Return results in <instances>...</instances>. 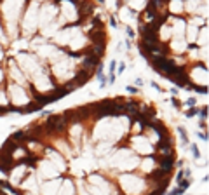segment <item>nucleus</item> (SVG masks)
Here are the masks:
<instances>
[{
	"label": "nucleus",
	"instance_id": "1",
	"mask_svg": "<svg viewBox=\"0 0 209 195\" xmlns=\"http://www.w3.org/2000/svg\"><path fill=\"white\" fill-rule=\"evenodd\" d=\"M125 129L122 127V122L119 117H107L98 122V125L92 131V139L94 141H103L113 145L115 141H120Z\"/></svg>",
	"mask_w": 209,
	"mask_h": 195
},
{
	"label": "nucleus",
	"instance_id": "2",
	"mask_svg": "<svg viewBox=\"0 0 209 195\" xmlns=\"http://www.w3.org/2000/svg\"><path fill=\"white\" fill-rule=\"evenodd\" d=\"M23 4L25 0H4L2 2V14L5 19V25L11 35L17 33V21L23 11Z\"/></svg>",
	"mask_w": 209,
	"mask_h": 195
},
{
	"label": "nucleus",
	"instance_id": "3",
	"mask_svg": "<svg viewBox=\"0 0 209 195\" xmlns=\"http://www.w3.org/2000/svg\"><path fill=\"white\" fill-rule=\"evenodd\" d=\"M77 61H80V58L65 54L61 59H58L56 63H52V73L59 80H68V78H72L75 75V64H77Z\"/></svg>",
	"mask_w": 209,
	"mask_h": 195
},
{
	"label": "nucleus",
	"instance_id": "4",
	"mask_svg": "<svg viewBox=\"0 0 209 195\" xmlns=\"http://www.w3.org/2000/svg\"><path fill=\"white\" fill-rule=\"evenodd\" d=\"M112 166L120 169V171H131L136 166H139V159L133 150L124 148V150L115 151V155L112 157Z\"/></svg>",
	"mask_w": 209,
	"mask_h": 195
},
{
	"label": "nucleus",
	"instance_id": "5",
	"mask_svg": "<svg viewBox=\"0 0 209 195\" xmlns=\"http://www.w3.org/2000/svg\"><path fill=\"white\" fill-rule=\"evenodd\" d=\"M17 63H19L21 70H25L26 75H30L31 78H35V77L40 75L42 72H46L44 68L40 66V63L37 61V58L31 56V54H19V56H17Z\"/></svg>",
	"mask_w": 209,
	"mask_h": 195
},
{
	"label": "nucleus",
	"instance_id": "6",
	"mask_svg": "<svg viewBox=\"0 0 209 195\" xmlns=\"http://www.w3.org/2000/svg\"><path fill=\"white\" fill-rule=\"evenodd\" d=\"M37 26H38V4L31 2L28 11H26V14H25V17H23L21 28H23V31L26 35H31V33H35Z\"/></svg>",
	"mask_w": 209,
	"mask_h": 195
},
{
	"label": "nucleus",
	"instance_id": "7",
	"mask_svg": "<svg viewBox=\"0 0 209 195\" xmlns=\"http://www.w3.org/2000/svg\"><path fill=\"white\" fill-rule=\"evenodd\" d=\"M9 94H11V101L16 105V106H21V108H28L31 105V99L30 96L26 94L25 87H21L17 84H9Z\"/></svg>",
	"mask_w": 209,
	"mask_h": 195
},
{
	"label": "nucleus",
	"instance_id": "8",
	"mask_svg": "<svg viewBox=\"0 0 209 195\" xmlns=\"http://www.w3.org/2000/svg\"><path fill=\"white\" fill-rule=\"evenodd\" d=\"M183 11H186L192 16L207 17V0H186L183 4Z\"/></svg>",
	"mask_w": 209,
	"mask_h": 195
},
{
	"label": "nucleus",
	"instance_id": "9",
	"mask_svg": "<svg viewBox=\"0 0 209 195\" xmlns=\"http://www.w3.org/2000/svg\"><path fill=\"white\" fill-rule=\"evenodd\" d=\"M120 185H122V188L127 192V193H138V192H141L143 188H145V181L143 180H139V178H136V176H131V174H122L120 176Z\"/></svg>",
	"mask_w": 209,
	"mask_h": 195
},
{
	"label": "nucleus",
	"instance_id": "10",
	"mask_svg": "<svg viewBox=\"0 0 209 195\" xmlns=\"http://www.w3.org/2000/svg\"><path fill=\"white\" fill-rule=\"evenodd\" d=\"M35 51H37V54H38L40 58L49 59L51 63H56L58 59H61L63 56H65V52H61V51H59L56 46H52V44H44V46L37 47Z\"/></svg>",
	"mask_w": 209,
	"mask_h": 195
},
{
	"label": "nucleus",
	"instance_id": "11",
	"mask_svg": "<svg viewBox=\"0 0 209 195\" xmlns=\"http://www.w3.org/2000/svg\"><path fill=\"white\" fill-rule=\"evenodd\" d=\"M108 181L101 178L99 174H91L89 176V190L94 193V195H108Z\"/></svg>",
	"mask_w": 209,
	"mask_h": 195
},
{
	"label": "nucleus",
	"instance_id": "12",
	"mask_svg": "<svg viewBox=\"0 0 209 195\" xmlns=\"http://www.w3.org/2000/svg\"><path fill=\"white\" fill-rule=\"evenodd\" d=\"M131 146L136 153H143V155H152L153 153V146L148 141V138H143V136H134L131 139Z\"/></svg>",
	"mask_w": 209,
	"mask_h": 195
},
{
	"label": "nucleus",
	"instance_id": "13",
	"mask_svg": "<svg viewBox=\"0 0 209 195\" xmlns=\"http://www.w3.org/2000/svg\"><path fill=\"white\" fill-rule=\"evenodd\" d=\"M190 80L194 85H199V87H207V68L202 66V64H197L190 70Z\"/></svg>",
	"mask_w": 209,
	"mask_h": 195
},
{
	"label": "nucleus",
	"instance_id": "14",
	"mask_svg": "<svg viewBox=\"0 0 209 195\" xmlns=\"http://www.w3.org/2000/svg\"><path fill=\"white\" fill-rule=\"evenodd\" d=\"M56 12H58V9H56V5L54 4H46L42 9H38V19H40V26L44 28V26H47V25H51V23H54V17H56Z\"/></svg>",
	"mask_w": 209,
	"mask_h": 195
},
{
	"label": "nucleus",
	"instance_id": "15",
	"mask_svg": "<svg viewBox=\"0 0 209 195\" xmlns=\"http://www.w3.org/2000/svg\"><path fill=\"white\" fill-rule=\"evenodd\" d=\"M61 19L66 21H77L78 19V11L77 5L72 0H61Z\"/></svg>",
	"mask_w": 209,
	"mask_h": 195
},
{
	"label": "nucleus",
	"instance_id": "16",
	"mask_svg": "<svg viewBox=\"0 0 209 195\" xmlns=\"http://www.w3.org/2000/svg\"><path fill=\"white\" fill-rule=\"evenodd\" d=\"M68 46H70L73 51H80V49H84V47L87 46V38L84 37V33H82V30H80V28H77V26H75V31H73V35H72L70 42H68Z\"/></svg>",
	"mask_w": 209,
	"mask_h": 195
},
{
	"label": "nucleus",
	"instance_id": "17",
	"mask_svg": "<svg viewBox=\"0 0 209 195\" xmlns=\"http://www.w3.org/2000/svg\"><path fill=\"white\" fill-rule=\"evenodd\" d=\"M9 75H11V78L16 80L17 85H21V87H28L26 77L23 75V72L16 66V61H14V59H9Z\"/></svg>",
	"mask_w": 209,
	"mask_h": 195
},
{
	"label": "nucleus",
	"instance_id": "18",
	"mask_svg": "<svg viewBox=\"0 0 209 195\" xmlns=\"http://www.w3.org/2000/svg\"><path fill=\"white\" fill-rule=\"evenodd\" d=\"M46 153H47V159H49V162L51 164H54L56 166V169L61 172V171H65L66 169V162H65V159H63L56 150H52V148H47L46 150Z\"/></svg>",
	"mask_w": 209,
	"mask_h": 195
},
{
	"label": "nucleus",
	"instance_id": "19",
	"mask_svg": "<svg viewBox=\"0 0 209 195\" xmlns=\"http://www.w3.org/2000/svg\"><path fill=\"white\" fill-rule=\"evenodd\" d=\"M75 31V26H70V28H63L61 31H56L54 35V42H56V46H68V42L72 38Z\"/></svg>",
	"mask_w": 209,
	"mask_h": 195
},
{
	"label": "nucleus",
	"instance_id": "20",
	"mask_svg": "<svg viewBox=\"0 0 209 195\" xmlns=\"http://www.w3.org/2000/svg\"><path fill=\"white\" fill-rule=\"evenodd\" d=\"M38 174L42 178H54L59 174V171L56 169L54 164H51L49 160H42L40 162V167H38Z\"/></svg>",
	"mask_w": 209,
	"mask_h": 195
},
{
	"label": "nucleus",
	"instance_id": "21",
	"mask_svg": "<svg viewBox=\"0 0 209 195\" xmlns=\"http://www.w3.org/2000/svg\"><path fill=\"white\" fill-rule=\"evenodd\" d=\"M26 169H28V166H25V164L14 166L11 169V183L9 185H19L21 180H23V176H25V172H26Z\"/></svg>",
	"mask_w": 209,
	"mask_h": 195
},
{
	"label": "nucleus",
	"instance_id": "22",
	"mask_svg": "<svg viewBox=\"0 0 209 195\" xmlns=\"http://www.w3.org/2000/svg\"><path fill=\"white\" fill-rule=\"evenodd\" d=\"M197 33H199V26L186 23V26H185V42L186 44H194L195 38H197Z\"/></svg>",
	"mask_w": 209,
	"mask_h": 195
},
{
	"label": "nucleus",
	"instance_id": "23",
	"mask_svg": "<svg viewBox=\"0 0 209 195\" xmlns=\"http://www.w3.org/2000/svg\"><path fill=\"white\" fill-rule=\"evenodd\" d=\"M171 49L174 52H178V54L185 52L188 49V44L185 42V37H173V40H171Z\"/></svg>",
	"mask_w": 209,
	"mask_h": 195
},
{
	"label": "nucleus",
	"instance_id": "24",
	"mask_svg": "<svg viewBox=\"0 0 209 195\" xmlns=\"http://www.w3.org/2000/svg\"><path fill=\"white\" fill-rule=\"evenodd\" d=\"M80 138H82V125H80V124H73L70 139H72V145H73L77 150H80Z\"/></svg>",
	"mask_w": 209,
	"mask_h": 195
},
{
	"label": "nucleus",
	"instance_id": "25",
	"mask_svg": "<svg viewBox=\"0 0 209 195\" xmlns=\"http://www.w3.org/2000/svg\"><path fill=\"white\" fill-rule=\"evenodd\" d=\"M23 188H25V190H30L31 193H35V195H37V192H38V180H37V176H35V174H31L28 180H25Z\"/></svg>",
	"mask_w": 209,
	"mask_h": 195
},
{
	"label": "nucleus",
	"instance_id": "26",
	"mask_svg": "<svg viewBox=\"0 0 209 195\" xmlns=\"http://www.w3.org/2000/svg\"><path fill=\"white\" fill-rule=\"evenodd\" d=\"M207 35H209V31H207V25H204L202 30H199L197 38H195V42H197L199 47H207Z\"/></svg>",
	"mask_w": 209,
	"mask_h": 195
},
{
	"label": "nucleus",
	"instance_id": "27",
	"mask_svg": "<svg viewBox=\"0 0 209 195\" xmlns=\"http://www.w3.org/2000/svg\"><path fill=\"white\" fill-rule=\"evenodd\" d=\"M58 188H59V180L49 181V183H46L44 186H42V193H44V195H54Z\"/></svg>",
	"mask_w": 209,
	"mask_h": 195
},
{
	"label": "nucleus",
	"instance_id": "28",
	"mask_svg": "<svg viewBox=\"0 0 209 195\" xmlns=\"http://www.w3.org/2000/svg\"><path fill=\"white\" fill-rule=\"evenodd\" d=\"M169 12L171 14H181L183 12V0H169Z\"/></svg>",
	"mask_w": 209,
	"mask_h": 195
},
{
	"label": "nucleus",
	"instance_id": "29",
	"mask_svg": "<svg viewBox=\"0 0 209 195\" xmlns=\"http://www.w3.org/2000/svg\"><path fill=\"white\" fill-rule=\"evenodd\" d=\"M134 12H133V9H129V7H122L120 9V19L122 21H127V23H131V21H134Z\"/></svg>",
	"mask_w": 209,
	"mask_h": 195
},
{
	"label": "nucleus",
	"instance_id": "30",
	"mask_svg": "<svg viewBox=\"0 0 209 195\" xmlns=\"http://www.w3.org/2000/svg\"><path fill=\"white\" fill-rule=\"evenodd\" d=\"M110 150H112V145H110V143H103V141H101V143L98 145V148H96V155H98V157L108 155Z\"/></svg>",
	"mask_w": 209,
	"mask_h": 195
},
{
	"label": "nucleus",
	"instance_id": "31",
	"mask_svg": "<svg viewBox=\"0 0 209 195\" xmlns=\"http://www.w3.org/2000/svg\"><path fill=\"white\" fill-rule=\"evenodd\" d=\"M141 169H143L145 172H153V171H155V159H153V157H148L146 160H143Z\"/></svg>",
	"mask_w": 209,
	"mask_h": 195
},
{
	"label": "nucleus",
	"instance_id": "32",
	"mask_svg": "<svg viewBox=\"0 0 209 195\" xmlns=\"http://www.w3.org/2000/svg\"><path fill=\"white\" fill-rule=\"evenodd\" d=\"M56 146L59 148V151H65L66 157H72V148L66 141H61V139H56Z\"/></svg>",
	"mask_w": 209,
	"mask_h": 195
},
{
	"label": "nucleus",
	"instance_id": "33",
	"mask_svg": "<svg viewBox=\"0 0 209 195\" xmlns=\"http://www.w3.org/2000/svg\"><path fill=\"white\" fill-rule=\"evenodd\" d=\"M59 195H73V185L72 181H65L59 190Z\"/></svg>",
	"mask_w": 209,
	"mask_h": 195
},
{
	"label": "nucleus",
	"instance_id": "34",
	"mask_svg": "<svg viewBox=\"0 0 209 195\" xmlns=\"http://www.w3.org/2000/svg\"><path fill=\"white\" fill-rule=\"evenodd\" d=\"M159 37H160V40H167V38L171 37V26L162 25V28L159 30Z\"/></svg>",
	"mask_w": 209,
	"mask_h": 195
},
{
	"label": "nucleus",
	"instance_id": "35",
	"mask_svg": "<svg viewBox=\"0 0 209 195\" xmlns=\"http://www.w3.org/2000/svg\"><path fill=\"white\" fill-rule=\"evenodd\" d=\"M9 106V98H7V92L4 89H0V108H7Z\"/></svg>",
	"mask_w": 209,
	"mask_h": 195
},
{
	"label": "nucleus",
	"instance_id": "36",
	"mask_svg": "<svg viewBox=\"0 0 209 195\" xmlns=\"http://www.w3.org/2000/svg\"><path fill=\"white\" fill-rule=\"evenodd\" d=\"M178 133L181 134V139H183L185 143H188V134H186V131H185V129H183L181 125H178Z\"/></svg>",
	"mask_w": 209,
	"mask_h": 195
},
{
	"label": "nucleus",
	"instance_id": "37",
	"mask_svg": "<svg viewBox=\"0 0 209 195\" xmlns=\"http://www.w3.org/2000/svg\"><path fill=\"white\" fill-rule=\"evenodd\" d=\"M197 115V110H195V108H188V110L185 112V117L186 119H192V117H195Z\"/></svg>",
	"mask_w": 209,
	"mask_h": 195
},
{
	"label": "nucleus",
	"instance_id": "38",
	"mask_svg": "<svg viewBox=\"0 0 209 195\" xmlns=\"http://www.w3.org/2000/svg\"><path fill=\"white\" fill-rule=\"evenodd\" d=\"M190 148H192V153H194V157H195V159H200V151H199L197 145H190Z\"/></svg>",
	"mask_w": 209,
	"mask_h": 195
},
{
	"label": "nucleus",
	"instance_id": "39",
	"mask_svg": "<svg viewBox=\"0 0 209 195\" xmlns=\"http://www.w3.org/2000/svg\"><path fill=\"white\" fill-rule=\"evenodd\" d=\"M115 68H117V61H110V70H108V73L110 75H115Z\"/></svg>",
	"mask_w": 209,
	"mask_h": 195
},
{
	"label": "nucleus",
	"instance_id": "40",
	"mask_svg": "<svg viewBox=\"0 0 209 195\" xmlns=\"http://www.w3.org/2000/svg\"><path fill=\"white\" fill-rule=\"evenodd\" d=\"M124 70H125V63H124V61H120V63H119V70H115V72H117V73L120 75V73H122Z\"/></svg>",
	"mask_w": 209,
	"mask_h": 195
},
{
	"label": "nucleus",
	"instance_id": "41",
	"mask_svg": "<svg viewBox=\"0 0 209 195\" xmlns=\"http://www.w3.org/2000/svg\"><path fill=\"white\" fill-rule=\"evenodd\" d=\"M183 192H185V190H181V188H180V186H178V188H174V190H173V192H171V193H169V195H181V193H183Z\"/></svg>",
	"mask_w": 209,
	"mask_h": 195
},
{
	"label": "nucleus",
	"instance_id": "42",
	"mask_svg": "<svg viewBox=\"0 0 209 195\" xmlns=\"http://www.w3.org/2000/svg\"><path fill=\"white\" fill-rule=\"evenodd\" d=\"M195 103H197V101H195V98H190V99L186 101V105L190 106V108H194V106H195Z\"/></svg>",
	"mask_w": 209,
	"mask_h": 195
},
{
	"label": "nucleus",
	"instance_id": "43",
	"mask_svg": "<svg viewBox=\"0 0 209 195\" xmlns=\"http://www.w3.org/2000/svg\"><path fill=\"white\" fill-rule=\"evenodd\" d=\"M131 5H133L134 9H139V7L143 5V0H136V2H134V4H131Z\"/></svg>",
	"mask_w": 209,
	"mask_h": 195
},
{
	"label": "nucleus",
	"instance_id": "44",
	"mask_svg": "<svg viewBox=\"0 0 209 195\" xmlns=\"http://www.w3.org/2000/svg\"><path fill=\"white\" fill-rule=\"evenodd\" d=\"M125 33H127L129 38H134V30L133 28H127V30H125Z\"/></svg>",
	"mask_w": 209,
	"mask_h": 195
},
{
	"label": "nucleus",
	"instance_id": "45",
	"mask_svg": "<svg viewBox=\"0 0 209 195\" xmlns=\"http://www.w3.org/2000/svg\"><path fill=\"white\" fill-rule=\"evenodd\" d=\"M199 115H200V119H206V117H207V108H206V106H204V110L199 112Z\"/></svg>",
	"mask_w": 209,
	"mask_h": 195
},
{
	"label": "nucleus",
	"instance_id": "46",
	"mask_svg": "<svg viewBox=\"0 0 209 195\" xmlns=\"http://www.w3.org/2000/svg\"><path fill=\"white\" fill-rule=\"evenodd\" d=\"M171 103H173L174 106H181V103H180V101H178L176 98H171Z\"/></svg>",
	"mask_w": 209,
	"mask_h": 195
},
{
	"label": "nucleus",
	"instance_id": "47",
	"mask_svg": "<svg viewBox=\"0 0 209 195\" xmlns=\"http://www.w3.org/2000/svg\"><path fill=\"white\" fill-rule=\"evenodd\" d=\"M127 91H129V92H133V94H134V92H138V89H136V87H133V85H127Z\"/></svg>",
	"mask_w": 209,
	"mask_h": 195
},
{
	"label": "nucleus",
	"instance_id": "48",
	"mask_svg": "<svg viewBox=\"0 0 209 195\" xmlns=\"http://www.w3.org/2000/svg\"><path fill=\"white\" fill-rule=\"evenodd\" d=\"M110 25H112V26H113V28H117V21H115V19H113V17H112V19H110Z\"/></svg>",
	"mask_w": 209,
	"mask_h": 195
},
{
	"label": "nucleus",
	"instance_id": "49",
	"mask_svg": "<svg viewBox=\"0 0 209 195\" xmlns=\"http://www.w3.org/2000/svg\"><path fill=\"white\" fill-rule=\"evenodd\" d=\"M2 80H4V70H0V84H2Z\"/></svg>",
	"mask_w": 209,
	"mask_h": 195
},
{
	"label": "nucleus",
	"instance_id": "50",
	"mask_svg": "<svg viewBox=\"0 0 209 195\" xmlns=\"http://www.w3.org/2000/svg\"><path fill=\"white\" fill-rule=\"evenodd\" d=\"M4 58V52H2V49H0V59H2Z\"/></svg>",
	"mask_w": 209,
	"mask_h": 195
},
{
	"label": "nucleus",
	"instance_id": "51",
	"mask_svg": "<svg viewBox=\"0 0 209 195\" xmlns=\"http://www.w3.org/2000/svg\"><path fill=\"white\" fill-rule=\"evenodd\" d=\"M0 38H4V35H2V30H0Z\"/></svg>",
	"mask_w": 209,
	"mask_h": 195
},
{
	"label": "nucleus",
	"instance_id": "52",
	"mask_svg": "<svg viewBox=\"0 0 209 195\" xmlns=\"http://www.w3.org/2000/svg\"><path fill=\"white\" fill-rule=\"evenodd\" d=\"M33 2H42V0H33Z\"/></svg>",
	"mask_w": 209,
	"mask_h": 195
},
{
	"label": "nucleus",
	"instance_id": "53",
	"mask_svg": "<svg viewBox=\"0 0 209 195\" xmlns=\"http://www.w3.org/2000/svg\"><path fill=\"white\" fill-rule=\"evenodd\" d=\"M82 195H87V193H82Z\"/></svg>",
	"mask_w": 209,
	"mask_h": 195
}]
</instances>
